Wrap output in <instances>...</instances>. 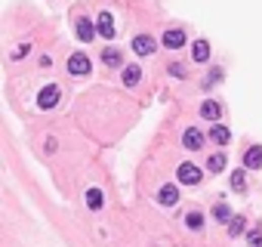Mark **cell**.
I'll use <instances>...</instances> for the list:
<instances>
[{
  "mask_svg": "<svg viewBox=\"0 0 262 247\" xmlns=\"http://www.w3.org/2000/svg\"><path fill=\"white\" fill-rule=\"evenodd\" d=\"M176 176H179V182H182V186H198V182L204 179L201 167H198V164H192V161H185V164H179V170H176Z\"/></svg>",
  "mask_w": 262,
  "mask_h": 247,
  "instance_id": "cell-1",
  "label": "cell"
},
{
  "mask_svg": "<svg viewBox=\"0 0 262 247\" xmlns=\"http://www.w3.org/2000/svg\"><path fill=\"white\" fill-rule=\"evenodd\" d=\"M90 59H87V53H71L68 56V74L71 77H87L90 74Z\"/></svg>",
  "mask_w": 262,
  "mask_h": 247,
  "instance_id": "cell-2",
  "label": "cell"
},
{
  "mask_svg": "<svg viewBox=\"0 0 262 247\" xmlns=\"http://www.w3.org/2000/svg\"><path fill=\"white\" fill-rule=\"evenodd\" d=\"M155 50H158V40L152 34H136L133 37V53L136 56H152Z\"/></svg>",
  "mask_w": 262,
  "mask_h": 247,
  "instance_id": "cell-3",
  "label": "cell"
},
{
  "mask_svg": "<svg viewBox=\"0 0 262 247\" xmlns=\"http://www.w3.org/2000/svg\"><path fill=\"white\" fill-rule=\"evenodd\" d=\"M59 96H62V90H59L56 84H50V87L41 90V96H37V105H41L44 111H47V108H56V105H59Z\"/></svg>",
  "mask_w": 262,
  "mask_h": 247,
  "instance_id": "cell-4",
  "label": "cell"
},
{
  "mask_svg": "<svg viewBox=\"0 0 262 247\" xmlns=\"http://www.w3.org/2000/svg\"><path fill=\"white\" fill-rule=\"evenodd\" d=\"M182 145L189 148V151H201L204 148V133L198 127H189V130L182 133Z\"/></svg>",
  "mask_w": 262,
  "mask_h": 247,
  "instance_id": "cell-5",
  "label": "cell"
},
{
  "mask_svg": "<svg viewBox=\"0 0 262 247\" xmlns=\"http://www.w3.org/2000/svg\"><path fill=\"white\" fill-rule=\"evenodd\" d=\"M158 201L164 204V207H176V204H179V189H176L173 182L161 186V192H158Z\"/></svg>",
  "mask_w": 262,
  "mask_h": 247,
  "instance_id": "cell-6",
  "label": "cell"
},
{
  "mask_svg": "<svg viewBox=\"0 0 262 247\" xmlns=\"http://www.w3.org/2000/svg\"><path fill=\"white\" fill-rule=\"evenodd\" d=\"M182 44H185V31L182 28H167L164 31V47L167 50H179Z\"/></svg>",
  "mask_w": 262,
  "mask_h": 247,
  "instance_id": "cell-7",
  "label": "cell"
},
{
  "mask_svg": "<svg viewBox=\"0 0 262 247\" xmlns=\"http://www.w3.org/2000/svg\"><path fill=\"white\" fill-rule=\"evenodd\" d=\"M244 167L247 170H259L262 167V145H250L244 151Z\"/></svg>",
  "mask_w": 262,
  "mask_h": 247,
  "instance_id": "cell-8",
  "label": "cell"
},
{
  "mask_svg": "<svg viewBox=\"0 0 262 247\" xmlns=\"http://www.w3.org/2000/svg\"><path fill=\"white\" fill-rule=\"evenodd\" d=\"M96 28H99V34L102 37H115V19H111V13H99V19H96Z\"/></svg>",
  "mask_w": 262,
  "mask_h": 247,
  "instance_id": "cell-9",
  "label": "cell"
},
{
  "mask_svg": "<svg viewBox=\"0 0 262 247\" xmlns=\"http://www.w3.org/2000/svg\"><path fill=\"white\" fill-rule=\"evenodd\" d=\"M210 139H213L216 145H226V142L232 139V133H229L226 123H213V127H210Z\"/></svg>",
  "mask_w": 262,
  "mask_h": 247,
  "instance_id": "cell-10",
  "label": "cell"
},
{
  "mask_svg": "<svg viewBox=\"0 0 262 247\" xmlns=\"http://www.w3.org/2000/svg\"><path fill=\"white\" fill-rule=\"evenodd\" d=\"M102 62H105L108 68H121V65H124V53L115 50V47H108V50L102 53Z\"/></svg>",
  "mask_w": 262,
  "mask_h": 247,
  "instance_id": "cell-11",
  "label": "cell"
},
{
  "mask_svg": "<svg viewBox=\"0 0 262 247\" xmlns=\"http://www.w3.org/2000/svg\"><path fill=\"white\" fill-rule=\"evenodd\" d=\"M226 164H229L226 151H213L210 161H207V167H210V173H222V170H226Z\"/></svg>",
  "mask_w": 262,
  "mask_h": 247,
  "instance_id": "cell-12",
  "label": "cell"
},
{
  "mask_svg": "<svg viewBox=\"0 0 262 247\" xmlns=\"http://www.w3.org/2000/svg\"><path fill=\"white\" fill-rule=\"evenodd\" d=\"M222 114V102H216V99H207L204 105H201V117H207V120H216Z\"/></svg>",
  "mask_w": 262,
  "mask_h": 247,
  "instance_id": "cell-13",
  "label": "cell"
},
{
  "mask_svg": "<svg viewBox=\"0 0 262 247\" xmlns=\"http://www.w3.org/2000/svg\"><path fill=\"white\" fill-rule=\"evenodd\" d=\"M192 59L195 62H207L210 59V44H207V40H195V44H192Z\"/></svg>",
  "mask_w": 262,
  "mask_h": 247,
  "instance_id": "cell-14",
  "label": "cell"
},
{
  "mask_svg": "<svg viewBox=\"0 0 262 247\" xmlns=\"http://www.w3.org/2000/svg\"><path fill=\"white\" fill-rule=\"evenodd\" d=\"M78 37H81V40H93V37H96L93 22H90V19H84V16L78 19Z\"/></svg>",
  "mask_w": 262,
  "mask_h": 247,
  "instance_id": "cell-15",
  "label": "cell"
},
{
  "mask_svg": "<svg viewBox=\"0 0 262 247\" xmlns=\"http://www.w3.org/2000/svg\"><path fill=\"white\" fill-rule=\"evenodd\" d=\"M139 77H142L139 65H127V68H124V84H127V87H136V84H139Z\"/></svg>",
  "mask_w": 262,
  "mask_h": 247,
  "instance_id": "cell-16",
  "label": "cell"
},
{
  "mask_svg": "<svg viewBox=\"0 0 262 247\" xmlns=\"http://www.w3.org/2000/svg\"><path fill=\"white\" fill-rule=\"evenodd\" d=\"M102 204H105V195H102L99 189H90V192H87V207H90V210H99Z\"/></svg>",
  "mask_w": 262,
  "mask_h": 247,
  "instance_id": "cell-17",
  "label": "cell"
},
{
  "mask_svg": "<svg viewBox=\"0 0 262 247\" xmlns=\"http://www.w3.org/2000/svg\"><path fill=\"white\" fill-rule=\"evenodd\" d=\"M213 217H216V223H232L235 217H232V210H229V204H216V207H213Z\"/></svg>",
  "mask_w": 262,
  "mask_h": 247,
  "instance_id": "cell-18",
  "label": "cell"
},
{
  "mask_svg": "<svg viewBox=\"0 0 262 247\" xmlns=\"http://www.w3.org/2000/svg\"><path fill=\"white\" fill-rule=\"evenodd\" d=\"M232 189H235V192H247V167L232 173Z\"/></svg>",
  "mask_w": 262,
  "mask_h": 247,
  "instance_id": "cell-19",
  "label": "cell"
},
{
  "mask_svg": "<svg viewBox=\"0 0 262 247\" xmlns=\"http://www.w3.org/2000/svg\"><path fill=\"white\" fill-rule=\"evenodd\" d=\"M185 226H189V229H195V232H198V229L204 226V213H201V210H192L189 217H185Z\"/></svg>",
  "mask_w": 262,
  "mask_h": 247,
  "instance_id": "cell-20",
  "label": "cell"
},
{
  "mask_svg": "<svg viewBox=\"0 0 262 247\" xmlns=\"http://www.w3.org/2000/svg\"><path fill=\"white\" fill-rule=\"evenodd\" d=\"M244 226H247V220H244V217H235V220H232V226H229V235H235V238H238V235L244 232Z\"/></svg>",
  "mask_w": 262,
  "mask_h": 247,
  "instance_id": "cell-21",
  "label": "cell"
},
{
  "mask_svg": "<svg viewBox=\"0 0 262 247\" xmlns=\"http://www.w3.org/2000/svg\"><path fill=\"white\" fill-rule=\"evenodd\" d=\"M167 71H170V74H173V77H185V68H182V65H179V62H173V65H170V68H167Z\"/></svg>",
  "mask_w": 262,
  "mask_h": 247,
  "instance_id": "cell-22",
  "label": "cell"
},
{
  "mask_svg": "<svg viewBox=\"0 0 262 247\" xmlns=\"http://www.w3.org/2000/svg\"><path fill=\"white\" fill-rule=\"evenodd\" d=\"M219 77H222V68H213V71L207 74V87H210V84H216V80H219Z\"/></svg>",
  "mask_w": 262,
  "mask_h": 247,
  "instance_id": "cell-23",
  "label": "cell"
},
{
  "mask_svg": "<svg viewBox=\"0 0 262 247\" xmlns=\"http://www.w3.org/2000/svg\"><path fill=\"white\" fill-rule=\"evenodd\" d=\"M28 50H31L28 44H25V47H16V50H13V59H22V56H28Z\"/></svg>",
  "mask_w": 262,
  "mask_h": 247,
  "instance_id": "cell-24",
  "label": "cell"
},
{
  "mask_svg": "<svg viewBox=\"0 0 262 247\" xmlns=\"http://www.w3.org/2000/svg\"><path fill=\"white\" fill-rule=\"evenodd\" d=\"M247 241H250L253 247H262V235H259V232H250V238H247Z\"/></svg>",
  "mask_w": 262,
  "mask_h": 247,
  "instance_id": "cell-25",
  "label": "cell"
}]
</instances>
